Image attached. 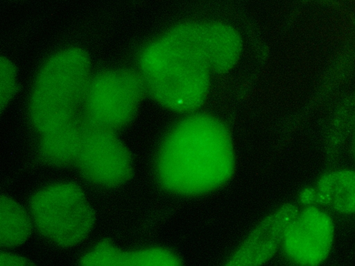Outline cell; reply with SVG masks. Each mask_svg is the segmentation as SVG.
<instances>
[{"label":"cell","instance_id":"obj_8","mask_svg":"<svg viewBox=\"0 0 355 266\" xmlns=\"http://www.w3.org/2000/svg\"><path fill=\"white\" fill-rule=\"evenodd\" d=\"M299 211L295 204L287 203L266 216L225 265H259L269 260L282 245L286 231Z\"/></svg>","mask_w":355,"mask_h":266},{"label":"cell","instance_id":"obj_4","mask_svg":"<svg viewBox=\"0 0 355 266\" xmlns=\"http://www.w3.org/2000/svg\"><path fill=\"white\" fill-rule=\"evenodd\" d=\"M38 231L61 247L83 241L94 223V213L81 188L73 183H56L38 190L30 201Z\"/></svg>","mask_w":355,"mask_h":266},{"label":"cell","instance_id":"obj_10","mask_svg":"<svg viewBox=\"0 0 355 266\" xmlns=\"http://www.w3.org/2000/svg\"><path fill=\"white\" fill-rule=\"evenodd\" d=\"M85 125L76 120L42 134L40 154L44 162L56 166L76 163L81 148Z\"/></svg>","mask_w":355,"mask_h":266},{"label":"cell","instance_id":"obj_12","mask_svg":"<svg viewBox=\"0 0 355 266\" xmlns=\"http://www.w3.org/2000/svg\"><path fill=\"white\" fill-rule=\"evenodd\" d=\"M180 258L173 251L162 247H150L133 251H119L118 265L178 266Z\"/></svg>","mask_w":355,"mask_h":266},{"label":"cell","instance_id":"obj_2","mask_svg":"<svg viewBox=\"0 0 355 266\" xmlns=\"http://www.w3.org/2000/svg\"><path fill=\"white\" fill-rule=\"evenodd\" d=\"M155 170L159 185L174 194L196 196L220 188L235 170L229 127L208 113L187 114L164 137Z\"/></svg>","mask_w":355,"mask_h":266},{"label":"cell","instance_id":"obj_3","mask_svg":"<svg viewBox=\"0 0 355 266\" xmlns=\"http://www.w3.org/2000/svg\"><path fill=\"white\" fill-rule=\"evenodd\" d=\"M92 75L81 50H61L42 64L29 98V115L35 128L46 133L75 120L82 107Z\"/></svg>","mask_w":355,"mask_h":266},{"label":"cell","instance_id":"obj_6","mask_svg":"<svg viewBox=\"0 0 355 266\" xmlns=\"http://www.w3.org/2000/svg\"><path fill=\"white\" fill-rule=\"evenodd\" d=\"M76 163L87 181L105 188L123 184L133 171L131 154L114 132L87 123Z\"/></svg>","mask_w":355,"mask_h":266},{"label":"cell","instance_id":"obj_5","mask_svg":"<svg viewBox=\"0 0 355 266\" xmlns=\"http://www.w3.org/2000/svg\"><path fill=\"white\" fill-rule=\"evenodd\" d=\"M146 91L137 71L114 68L92 75L82 108L86 123L115 131L135 117Z\"/></svg>","mask_w":355,"mask_h":266},{"label":"cell","instance_id":"obj_9","mask_svg":"<svg viewBox=\"0 0 355 266\" xmlns=\"http://www.w3.org/2000/svg\"><path fill=\"white\" fill-rule=\"evenodd\" d=\"M306 205L328 208L342 214H355V170L339 169L322 175L300 193Z\"/></svg>","mask_w":355,"mask_h":266},{"label":"cell","instance_id":"obj_7","mask_svg":"<svg viewBox=\"0 0 355 266\" xmlns=\"http://www.w3.org/2000/svg\"><path fill=\"white\" fill-rule=\"evenodd\" d=\"M335 227L322 207L306 205L288 228L282 248L286 257L300 265H318L329 255Z\"/></svg>","mask_w":355,"mask_h":266},{"label":"cell","instance_id":"obj_1","mask_svg":"<svg viewBox=\"0 0 355 266\" xmlns=\"http://www.w3.org/2000/svg\"><path fill=\"white\" fill-rule=\"evenodd\" d=\"M225 68V47L214 21L184 22L147 42L137 72L146 94L174 112L191 114L205 103L214 74Z\"/></svg>","mask_w":355,"mask_h":266},{"label":"cell","instance_id":"obj_11","mask_svg":"<svg viewBox=\"0 0 355 266\" xmlns=\"http://www.w3.org/2000/svg\"><path fill=\"white\" fill-rule=\"evenodd\" d=\"M31 222L26 211L12 199L1 197V245L10 247L24 242L31 232Z\"/></svg>","mask_w":355,"mask_h":266},{"label":"cell","instance_id":"obj_13","mask_svg":"<svg viewBox=\"0 0 355 266\" xmlns=\"http://www.w3.org/2000/svg\"><path fill=\"white\" fill-rule=\"evenodd\" d=\"M0 94L1 108L7 104L14 95L16 87V73L12 64L6 59L1 61Z\"/></svg>","mask_w":355,"mask_h":266}]
</instances>
